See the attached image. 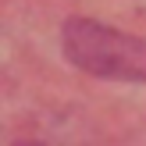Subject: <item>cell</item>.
Instances as JSON below:
<instances>
[{
    "label": "cell",
    "instance_id": "cell-1",
    "mask_svg": "<svg viewBox=\"0 0 146 146\" xmlns=\"http://www.w3.org/2000/svg\"><path fill=\"white\" fill-rule=\"evenodd\" d=\"M64 54L75 68L118 82H146V39L93 18L64 21Z\"/></svg>",
    "mask_w": 146,
    "mask_h": 146
}]
</instances>
